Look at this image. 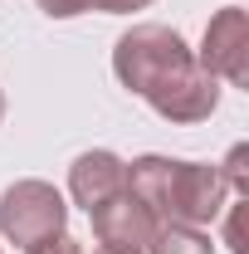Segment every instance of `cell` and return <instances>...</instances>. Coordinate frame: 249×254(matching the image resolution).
<instances>
[{"label": "cell", "mask_w": 249, "mask_h": 254, "mask_svg": "<svg viewBox=\"0 0 249 254\" xmlns=\"http://www.w3.org/2000/svg\"><path fill=\"white\" fill-rule=\"evenodd\" d=\"M225 235H230V250H235V254H249V245H245V205H235V210H230Z\"/></svg>", "instance_id": "cell-10"}, {"label": "cell", "mask_w": 249, "mask_h": 254, "mask_svg": "<svg viewBox=\"0 0 249 254\" xmlns=\"http://www.w3.org/2000/svg\"><path fill=\"white\" fill-rule=\"evenodd\" d=\"M245 161H249V152H245V147H235V152H230V161H225L230 171H220V176H225V186H235L240 195L249 190V166H245Z\"/></svg>", "instance_id": "cell-8"}, {"label": "cell", "mask_w": 249, "mask_h": 254, "mask_svg": "<svg viewBox=\"0 0 249 254\" xmlns=\"http://www.w3.org/2000/svg\"><path fill=\"white\" fill-rule=\"evenodd\" d=\"M225 176L220 166L205 161H171L166 171V190H161V205H156V225H210L225 210Z\"/></svg>", "instance_id": "cell-3"}, {"label": "cell", "mask_w": 249, "mask_h": 254, "mask_svg": "<svg viewBox=\"0 0 249 254\" xmlns=\"http://www.w3.org/2000/svg\"><path fill=\"white\" fill-rule=\"evenodd\" d=\"M88 220H93V235L103 250H118V254H142L152 245L156 235V215L132 195V190H118L113 200H103L98 210H88Z\"/></svg>", "instance_id": "cell-4"}, {"label": "cell", "mask_w": 249, "mask_h": 254, "mask_svg": "<svg viewBox=\"0 0 249 254\" xmlns=\"http://www.w3.org/2000/svg\"><path fill=\"white\" fill-rule=\"evenodd\" d=\"M63 225H68V205H63V195L49 181H15L0 195V230L20 250L59 240Z\"/></svg>", "instance_id": "cell-2"}, {"label": "cell", "mask_w": 249, "mask_h": 254, "mask_svg": "<svg viewBox=\"0 0 249 254\" xmlns=\"http://www.w3.org/2000/svg\"><path fill=\"white\" fill-rule=\"evenodd\" d=\"M98 254H118V250H98Z\"/></svg>", "instance_id": "cell-14"}, {"label": "cell", "mask_w": 249, "mask_h": 254, "mask_svg": "<svg viewBox=\"0 0 249 254\" xmlns=\"http://www.w3.org/2000/svg\"><path fill=\"white\" fill-rule=\"evenodd\" d=\"M127 186V166L113 152H83V157L68 166V190L83 210H98L103 200H113Z\"/></svg>", "instance_id": "cell-6"}, {"label": "cell", "mask_w": 249, "mask_h": 254, "mask_svg": "<svg viewBox=\"0 0 249 254\" xmlns=\"http://www.w3.org/2000/svg\"><path fill=\"white\" fill-rule=\"evenodd\" d=\"M30 254H83V245L68 240V235H59V240H49V245H34Z\"/></svg>", "instance_id": "cell-12"}, {"label": "cell", "mask_w": 249, "mask_h": 254, "mask_svg": "<svg viewBox=\"0 0 249 254\" xmlns=\"http://www.w3.org/2000/svg\"><path fill=\"white\" fill-rule=\"evenodd\" d=\"M200 68H210L215 78H230V83H249V15L240 5L220 10L215 20L205 25V44H200Z\"/></svg>", "instance_id": "cell-5"}, {"label": "cell", "mask_w": 249, "mask_h": 254, "mask_svg": "<svg viewBox=\"0 0 249 254\" xmlns=\"http://www.w3.org/2000/svg\"><path fill=\"white\" fill-rule=\"evenodd\" d=\"M113 73L123 88L142 93L166 123H205L220 103V83L200 68L186 39L166 25H132L113 49Z\"/></svg>", "instance_id": "cell-1"}, {"label": "cell", "mask_w": 249, "mask_h": 254, "mask_svg": "<svg viewBox=\"0 0 249 254\" xmlns=\"http://www.w3.org/2000/svg\"><path fill=\"white\" fill-rule=\"evenodd\" d=\"M39 10L54 15V20H68V15H83L88 5H83V0H39Z\"/></svg>", "instance_id": "cell-11"}, {"label": "cell", "mask_w": 249, "mask_h": 254, "mask_svg": "<svg viewBox=\"0 0 249 254\" xmlns=\"http://www.w3.org/2000/svg\"><path fill=\"white\" fill-rule=\"evenodd\" d=\"M0 118H5V93H0Z\"/></svg>", "instance_id": "cell-13"}, {"label": "cell", "mask_w": 249, "mask_h": 254, "mask_svg": "<svg viewBox=\"0 0 249 254\" xmlns=\"http://www.w3.org/2000/svg\"><path fill=\"white\" fill-rule=\"evenodd\" d=\"M88 10H103V15H132V10H147L152 0H83Z\"/></svg>", "instance_id": "cell-9"}, {"label": "cell", "mask_w": 249, "mask_h": 254, "mask_svg": "<svg viewBox=\"0 0 249 254\" xmlns=\"http://www.w3.org/2000/svg\"><path fill=\"white\" fill-rule=\"evenodd\" d=\"M147 250L152 254H215L210 250V235H200L195 225H156Z\"/></svg>", "instance_id": "cell-7"}]
</instances>
